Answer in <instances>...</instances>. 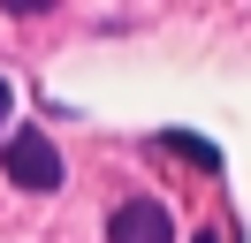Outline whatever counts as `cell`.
Segmentation results:
<instances>
[{"label": "cell", "mask_w": 251, "mask_h": 243, "mask_svg": "<svg viewBox=\"0 0 251 243\" xmlns=\"http://www.w3.org/2000/svg\"><path fill=\"white\" fill-rule=\"evenodd\" d=\"M198 243H221V228H205V236H198Z\"/></svg>", "instance_id": "obj_4"}, {"label": "cell", "mask_w": 251, "mask_h": 243, "mask_svg": "<svg viewBox=\"0 0 251 243\" xmlns=\"http://www.w3.org/2000/svg\"><path fill=\"white\" fill-rule=\"evenodd\" d=\"M160 145H168L175 160H190V167H205V175H221V152L205 145V137H190V129H168V137H160Z\"/></svg>", "instance_id": "obj_3"}, {"label": "cell", "mask_w": 251, "mask_h": 243, "mask_svg": "<svg viewBox=\"0 0 251 243\" xmlns=\"http://www.w3.org/2000/svg\"><path fill=\"white\" fill-rule=\"evenodd\" d=\"M107 243H175V220L160 197H129L107 213Z\"/></svg>", "instance_id": "obj_2"}, {"label": "cell", "mask_w": 251, "mask_h": 243, "mask_svg": "<svg viewBox=\"0 0 251 243\" xmlns=\"http://www.w3.org/2000/svg\"><path fill=\"white\" fill-rule=\"evenodd\" d=\"M0 167L23 182V190H61V152H53L46 129H16L0 145Z\"/></svg>", "instance_id": "obj_1"}, {"label": "cell", "mask_w": 251, "mask_h": 243, "mask_svg": "<svg viewBox=\"0 0 251 243\" xmlns=\"http://www.w3.org/2000/svg\"><path fill=\"white\" fill-rule=\"evenodd\" d=\"M0 114H8V84H0Z\"/></svg>", "instance_id": "obj_5"}]
</instances>
